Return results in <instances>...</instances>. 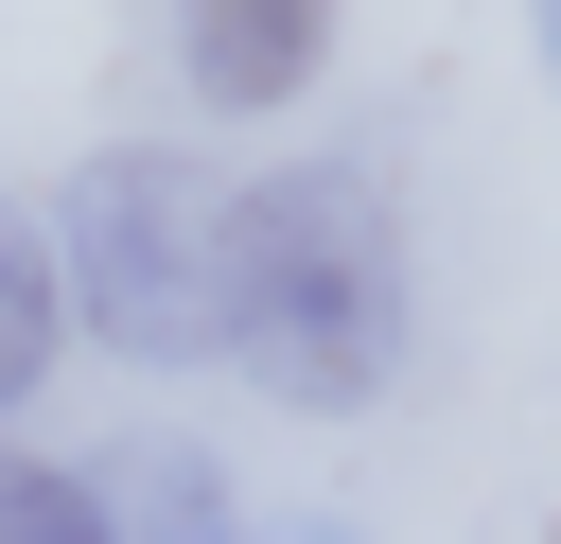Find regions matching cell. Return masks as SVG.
<instances>
[{"label": "cell", "mask_w": 561, "mask_h": 544, "mask_svg": "<svg viewBox=\"0 0 561 544\" xmlns=\"http://www.w3.org/2000/svg\"><path fill=\"white\" fill-rule=\"evenodd\" d=\"M403 333H421V246H403L386 140H316L228 193V351L210 369H245L298 421H351L403 386Z\"/></svg>", "instance_id": "6da1fadb"}, {"label": "cell", "mask_w": 561, "mask_h": 544, "mask_svg": "<svg viewBox=\"0 0 561 544\" xmlns=\"http://www.w3.org/2000/svg\"><path fill=\"white\" fill-rule=\"evenodd\" d=\"M35 228H53V281H70V333L88 351H123V369H210L228 351V193L175 140L70 158V193Z\"/></svg>", "instance_id": "7a4b0ae2"}, {"label": "cell", "mask_w": 561, "mask_h": 544, "mask_svg": "<svg viewBox=\"0 0 561 544\" xmlns=\"http://www.w3.org/2000/svg\"><path fill=\"white\" fill-rule=\"evenodd\" d=\"M158 18H175V88L210 123H280V105H316L351 0H158Z\"/></svg>", "instance_id": "3957f363"}, {"label": "cell", "mask_w": 561, "mask_h": 544, "mask_svg": "<svg viewBox=\"0 0 561 544\" xmlns=\"http://www.w3.org/2000/svg\"><path fill=\"white\" fill-rule=\"evenodd\" d=\"M105 526H123V544H263L210 439H123V474H105Z\"/></svg>", "instance_id": "277c9868"}, {"label": "cell", "mask_w": 561, "mask_h": 544, "mask_svg": "<svg viewBox=\"0 0 561 544\" xmlns=\"http://www.w3.org/2000/svg\"><path fill=\"white\" fill-rule=\"evenodd\" d=\"M53 369H70V281H53V228L0 193V421H18Z\"/></svg>", "instance_id": "5b68a950"}, {"label": "cell", "mask_w": 561, "mask_h": 544, "mask_svg": "<svg viewBox=\"0 0 561 544\" xmlns=\"http://www.w3.org/2000/svg\"><path fill=\"white\" fill-rule=\"evenodd\" d=\"M0 544H123V526H105V474H70V456H0Z\"/></svg>", "instance_id": "8992f818"}, {"label": "cell", "mask_w": 561, "mask_h": 544, "mask_svg": "<svg viewBox=\"0 0 561 544\" xmlns=\"http://www.w3.org/2000/svg\"><path fill=\"white\" fill-rule=\"evenodd\" d=\"M280 544H351V526H333V509H298V526H280Z\"/></svg>", "instance_id": "52a82bcc"}, {"label": "cell", "mask_w": 561, "mask_h": 544, "mask_svg": "<svg viewBox=\"0 0 561 544\" xmlns=\"http://www.w3.org/2000/svg\"><path fill=\"white\" fill-rule=\"evenodd\" d=\"M526 18H543V70H561V0H526Z\"/></svg>", "instance_id": "ba28073f"}]
</instances>
